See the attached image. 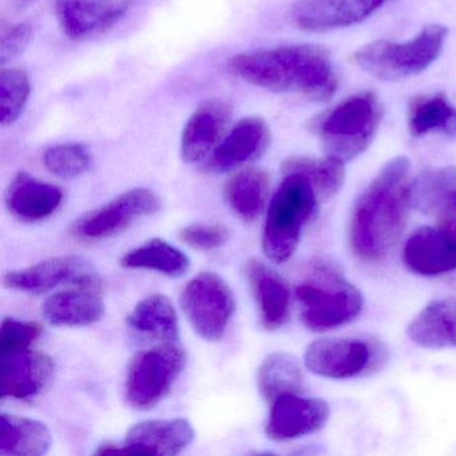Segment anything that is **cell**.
Returning <instances> with one entry per match:
<instances>
[{
  "instance_id": "15",
  "label": "cell",
  "mask_w": 456,
  "mask_h": 456,
  "mask_svg": "<svg viewBox=\"0 0 456 456\" xmlns=\"http://www.w3.org/2000/svg\"><path fill=\"white\" fill-rule=\"evenodd\" d=\"M330 416V405L322 399L284 395L272 403L266 435L276 442L297 439L322 429Z\"/></svg>"
},
{
  "instance_id": "5",
  "label": "cell",
  "mask_w": 456,
  "mask_h": 456,
  "mask_svg": "<svg viewBox=\"0 0 456 456\" xmlns=\"http://www.w3.org/2000/svg\"><path fill=\"white\" fill-rule=\"evenodd\" d=\"M309 279L296 288L304 327L327 332L354 322L362 309V296L346 281L338 268L327 261H316Z\"/></svg>"
},
{
  "instance_id": "23",
  "label": "cell",
  "mask_w": 456,
  "mask_h": 456,
  "mask_svg": "<svg viewBox=\"0 0 456 456\" xmlns=\"http://www.w3.org/2000/svg\"><path fill=\"white\" fill-rule=\"evenodd\" d=\"M408 336L423 348L456 346V297L432 301L411 322Z\"/></svg>"
},
{
  "instance_id": "22",
  "label": "cell",
  "mask_w": 456,
  "mask_h": 456,
  "mask_svg": "<svg viewBox=\"0 0 456 456\" xmlns=\"http://www.w3.org/2000/svg\"><path fill=\"white\" fill-rule=\"evenodd\" d=\"M42 314L55 327H86L102 319L105 304L101 290L73 287L46 298Z\"/></svg>"
},
{
  "instance_id": "35",
  "label": "cell",
  "mask_w": 456,
  "mask_h": 456,
  "mask_svg": "<svg viewBox=\"0 0 456 456\" xmlns=\"http://www.w3.org/2000/svg\"><path fill=\"white\" fill-rule=\"evenodd\" d=\"M181 241L201 252H210L224 247L231 240V229L221 224H191L181 229Z\"/></svg>"
},
{
  "instance_id": "28",
  "label": "cell",
  "mask_w": 456,
  "mask_h": 456,
  "mask_svg": "<svg viewBox=\"0 0 456 456\" xmlns=\"http://www.w3.org/2000/svg\"><path fill=\"white\" fill-rule=\"evenodd\" d=\"M456 199V167L426 170L411 181V209L436 217Z\"/></svg>"
},
{
  "instance_id": "37",
  "label": "cell",
  "mask_w": 456,
  "mask_h": 456,
  "mask_svg": "<svg viewBox=\"0 0 456 456\" xmlns=\"http://www.w3.org/2000/svg\"><path fill=\"white\" fill-rule=\"evenodd\" d=\"M437 226L456 241V199L436 216Z\"/></svg>"
},
{
  "instance_id": "19",
  "label": "cell",
  "mask_w": 456,
  "mask_h": 456,
  "mask_svg": "<svg viewBox=\"0 0 456 456\" xmlns=\"http://www.w3.org/2000/svg\"><path fill=\"white\" fill-rule=\"evenodd\" d=\"M194 439V428L185 419L148 420L135 424L125 437V450L140 455L173 456Z\"/></svg>"
},
{
  "instance_id": "3",
  "label": "cell",
  "mask_w": 456,
  "mask_h": 456,
  "mask_svg": "<svg viewBox=\"0 0 456 456\" xmlns=\"http://www.w3.org/2000/svg\"><path fill=\"white\" fill-rule=\"evenodd\" d=\"M383 113L375 93H357L309 119L308 129L319 138L327 156L348 162L370 148Z\"/></svg>"
},
{
  "instance_id": "25",
  "label": "cell",
  "mask_w": 456,
  "mask_h": 456,
  "mask_svg": "<svg viewBox=\"0 0 456 456\" xmlns=\"http://www.w3.org/2000/svg\"><path fill=\"white\" fill-rule=\"evenodd\" d=\"M52 434L46 424L23 416H0V453L15 456H41L52 447Z\"/></svg>"
},
{
  "instance_id": "16",
  "label": "cell",
  "mask_w": 456,
  "mask_h": 456,
  "mask_svg": "<svg viewBox=\"0 0 456 456\" xmlns=\"http://www.w3.org/2000/svg\"><path fill=\"white\" fill-rule=\"evenodd\" d=\"M232 108L220 100L201 103L189 117L181 135V157L199 164L210 157L229 132Z\"/></svg>"
},
{
  "instance_id": "9",
  "label": "cell",
  "mask_w": 456,
  "mask_h": 456,
  "mask_svg": "<svg viewBox=\"0 0 456 456\" xmlns=\"http://www.w3.org/2000/svg\"><path fill=\"white\" fill-rule=\"evenodd\" d=\"M181 306L200 338L218 341L236 311V300L228 282L212 272L197 274L181 293Z\"/></svg>"
},
{
  "instance_id": "29",
  "label": "cell",
  "mask_w": 456,
  "mask_h": 456,
  "mask_svg": "<svg viewBox=\"0 0 456 456\" xmlns=\"http://www.w3.org/2000/svg\"><path fill=\"white\" fill-rule=\"evenodd\" d=\"M257 383L261 395L269 403L284 395L301 394L304 389L303 368L293 354L274 352L261 362Z\"/></svg>"
},
{
  "instance_id": "7",
  "label": "cell",
  "mask_w": 456,
  "mask_h": 456,
  "mask_svg": "<svg viewBox=\"0 0 456 456\" xmlns=\"http://www.w3.org/2000/svg\"><path fill=\"white\" fill-rule=\"evenodd\" d=\"M185 362V352L175 343L137 352L130 360L125 380L127 402L138 410L159 404L169 395Z\"/></svg>"
},
{
  "instance_id": "26",
  "label": "cell",
  "mask_w": 456,
  "mask_h": 456,
  "mask_svg": "<svg viewBox=\"0 0 456 456\" xmlns=\"http://www.w3.org/2000/svg\"><path fill=\"white\" fill-rule=\"evenodd\" d=\"M407 125L415 138L432 133L456 138V108L440 93L413 97L408 106Z\"/></svg>"
},
{
  "instance_id": "2",
  "label": "cell",
  "mask_w": 456,
  "mask_h": 456,
  "mask_svg": "<svg viewBox=\"0 0 456 456\" xmlns=\"http://www.w3.org/2000/svg\"><path fill=\"white\" fill-rule=\"evenodd\" d=\"M228 70L253 86L279 94L301 95L314 102L330 100L338 86L330 53L316 45L241 53L229 60Z\"/></svg>"
},
{
  "instance_id": "34",
  "label": "cell",
  "mask_w": 456,
  "mask_h": 456,
  "mask_svg": "<svg viewBox=\"0 0 456 456\" xmlns=\"http://www.w3.org/2000/svg\"><path fill=\"white\" fill-rule=\"evenodd\" d=\"M42 333L44 327L39 322L4 319L0 330V354L30 348Z\"/></svg>"
},
{
  "instance_id": "1",
  "label": "cell",
  "mask_w": 456,
  "mask_h": 456,
  "mask_svg": "<svg viewBox=\"0 0 456 456\" xmlns=\"http://www.w3.org/2000/svg\"><path fill=\"white\" fill-rule=\"evenodd\" d=\"M410 161L387 162L354 202L349 218V247L357 260L379 263L396 247L410 209Z\"/></svg>"
},
{
  "instance_id": "24",
  "label": "cell",
  "mask_w": 456,
  "mask_h": 456,
  "mask_svg": "<svg viewBox=\"0 0 456 456\" xmlns=\"http://www.w3.org/2000/svg\"><path fill=\"white\" fill-rule=\"evenodd\" d=\"M133 332L162 343H177L180 338L177 312L167 296L156 293L141 300L126 319Z\"/></svg>"
},
{
  "instance_id": "8",
  "label": "cell",
  "mask_w": 456,
  "mask_h": 456,
  "mask_svg": "<svg viewBox=\"0 0 456 456\" xmlns=\"http://www.w3.org/2000/svg\"><path fill=\"white\" fill-rule=\"evenodd\" d=\"M305 365L314 375L327 379H354L378 372L388 352L376 338H322L309 344Z\"/></svg>"
},
{
  "instance_id": "32",
  "label": "cell",
  "mask_w": 456,
  "mask_h": 456,
  "mask_svg": "<svg viewBox=\"0 0 456 456\" xmlns=\"http://www.w3.org/2000/svg\"><path fill=\"white\" fill-rule=\"evenodd\" d=\"M31 84L28 73L22 69L4 68L0 73V122L2 126H12L22 116L28 98Z\"/></svg>"
},
{
  "instance_id": "31",
  "label": "cell",
  "mask_w": 456,
  "mask_h": 456,
  "mask_svg": "<svg viewBox=\"0 0 456 456\" xmlns=\"http://www.w3.org/2000/svg\"><path fill=\"white\" fill-rule=\"evenodd\" d=\"M346 162L332 157L311 159V157H290L282 162V172L304 173L316 189L319 200H330L340 191L346 180Z\"/></svg>"
},
{
  "instance_id": "14",
  "label": "cell",
  "mask_w": 456,
  "mask_h": 456,
  "mask_svg": "<svg viewBox=\"0 0 456 456\" xmlns=\"http://www.w3.org/2000/svg\"><path fill=\"white\" fill-rule=\"evenodd\" d=\"M54 375V362L42 352H9L0 354L2 399L31 400L41 395Z\"/></svg>"
},
{
  "instance_id": "21",
  "label": "cell",
  "mask_w": 456,
  "mask_h": 456,
  "mask_svg": "<svg viewBox=\"0 0 456 456\" xmlns=\"http://www.w3.org/2000/svg\"><path fill=\"white\" fill-rule=\"evenodd\" d=\"M63 201V191L53 183L37 180L20 172L6 191V205L12 216L22 223H38L57 212Z\"/></svg>"
},
{
  "instance_id": "11",
  "label": "cell",
  "mask_w": 456,
  "mask_h": 456,
  "mask_svg": "<svg viewBox=\"0 0 456 456\" xmlns=\"http://www.w3.org/2000/svg\"><path fill=\"white\" fill-rule=\"evenodd\" d=\"M4 287L28 295H42L61 284L102 290V281L90 263L78 256H60L4 274Z\"/></svg>"
},
{
  "instance_id": "18",
  "label": "cell",
  "mask_w": 456,
  "mask_h": 456,
  "mask_svg": "<svg viewBox=\"0 0 456 456\" xmlns=\"http://www.w3.org/2000/svg\"><path fill=\"white\" fill-rule=\"evenodd\" d=\"M403 261L420 276L450 273L456 269V241L439 226H421L408 237Z\"/></svg>"
},
{
  "instance_id": "36",
  "label": "cell",
  "mask_w": 456,
  "mask_h": 456,
  "mask_svg": "<svg viewBox=\"0 0 456 456\" xmlns=\"http://www.w3.org/2000/svg\"><path fill=\"white\" fill-rule=\"evenodd\" d=\"M33 34V26L28 22L15 23L4 28L0 39V65L4 66L22 54L30 45Z\"/></svg>"
},
{
  "instance_id": "6",
  "label": "cell",
  "mask_w": 456,
  "mask_h": 456,
  "mask_svg": "<svg viewBox=\"0 0 456 456\" xmlns=\"http://www.w3.org/2000/svg\"><path fill=\"white\" fill-rule=\"evenodd\" d=\"M448 28L428 25L407 42H370L351 55L354 66L380 81L395 82L426 71L442 54Z\"/></svg>"
},
{
  "instance_id": "20",
  "label": "cell",
  "mask_w": 456,
  "mask_h": 456,
  "mask_svg": "<svg viewBox=\"0 0 456 456\" xmlns=\"http://www.w3.org/2000/svg\"><path fill=\"white\" fill-rule=\"evenodd\" d=\"M245 276L252 288L261 322L268 330H279L289 319L290 290L276 271L258 260L245 264Z\"/></svg>"
},
{
  "instance_id": "33",
  "label": "cell",
  "mask_w": 456,
  "mask_h": 456,
  "mask_svg": "<svg viewBox=\"0 0 456 456\" xmlns=\"http://www.w3.org/2000/svg\"><path fill=\"white\" fill-rule=\"evenodd\" d=\"M44 164L52 175L71 180L81 177L90 169L92 154L82 143H61L45 151Z\"/></svg>"
},
{
  "instance_id": "12",
  "label": "cell",
  "mask_w": 456,
  "mask_h": 456,
  "mask_svg": "<svg viewBox=\"0 0 456 456\" xmlns=\"http://www.w3.org/2000/svg\"><path fill=\"white\" fill-rule=\"evenodd\" d=\"M388 0H297L289 12L295 28L305 33H330L359 25Z\"/></svg>"
},
{
  "instance_id": "30",
  "label": "cell",
  "mask_w": 456,
  "mask_h": 456,
  "mask_svg": "<svg viewBox=\"0 0 456 456\" xmlns=\"http://www.w3.org/2000/svg\"><path fill=\"white\" fill-rule=\"evenodd\" d=\"M121 265L127 269L156 271L167 277L183 276L191 268V261L183 250L161 239H153L130 250L122 257Z\"/></svg>"
},
{
  "instance_id": "13",
  "label": "cell",
  "mask_w": 456,
  "mask_h": 456,
  "mask_svg": "<svg viewBox=\"0 0 456 456\" xmlns=\"http://www.w3.org/2000/svg\"><path fill=\"white\" fill-rule=\"evenodd\" d=\"M137 0H55L61 30L73 41L94 38L110 30Z\"/></svg>"
},
{
  "instance_id": "17",
  "label": "cell",
  "mask_w": 456,
  "mask_h": 456,
  "mask_svg": "<svg viewBox=\"0 0 456 456\" xmlns=\"http://www.w3.org/2000/svg\"><path fill=\"white\" fill-rule=\"evenodd\" d=\"M271 129L261 117L240 119L208 159V169L229 172L260 159L271 145Z\"/></svg>"
},
{
  "instance_id": "10",
  "label": "cell",
  "mask_w": 456,
  "mask_h": 456,
  "mask_svg": "<svg viewBox=\"0 0 456 456\" xmlns=\"http://www.w3.org/2000/svg\"><path fill=\"white\" fill-rule=\"evenodd\" d=\"M159 208L161 201L151 189H132L74 221L70 234L78 241H102L126 231L135 221L154 215Z\"/></svg>"
},
{
  "instance_id": "27",
  "label": "cell",
  "mask_w": 456,
  "mask_h": 456,
  "mask_svg": "<svg viewBox=\"0 0 456 456\" xmlns=\"http://www.w3.org/2000/svg\"><path fill=\"white\" fill-rule=\"evenodd\" d=\"M269 193V175L264 170L248 167L229 178L225 185L226 202L234 215L252 223L260 217Z\"/></svg>"
},
{
  "instance_id": "4",
  "label": "cell",
  "mask_w": 456,
  "mask_h": 456,
  "mask_svg": "<svg viewBox=\"0 0 456 456\" xmlns=\"http://www.w3.org/2000/svg\"><path fill=\"white\" fill-rule=\"evenodd\" d=\"M282 173L284 180L271 200L263 233L264 253L277 264L292 257L304 226L314 217L319 202L308 175L296 170Z\"/></svg>"
}]
</instances>
